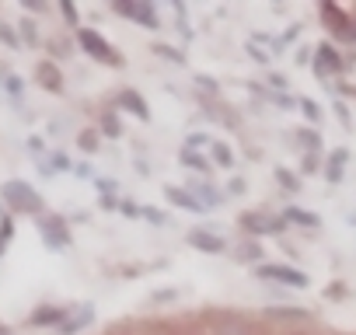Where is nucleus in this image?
I'll return each mask as SVG.
<instances>
[{
  "mask_svg": "<svg viewBox=\"0 0 356 335\" xmlns=\"http://www.w3.org/2000/svg\"><path fill=\"white\" fill-rule=\"evenodd\" d=\"M0 196H4V203L18 213H42V196L29 182H8L0 189Z\"/></svg>",
  "mask_w": 356,
  "mask_h": 335,
  "instance_id": "nucleus-1",
  "label": "nucleus"
},
{
  "mask_svg": "<svg viewBox=\"0 0 356 335\" xmlns=\"http://www.w3.org/2000/svg\"><path fill=\"white\" fill-rule=\"evenodd\" d=\"M77 42H81V49H88L98 63H112V67L122 63V56H119V53H115V49L95 32V28H81V32H77Z\"/></svg>",
  "mask_w": 356,
  "mask_h": 335,
  "instance_id": "nucleus-2",
  "label": "nucleus"
},
{
  "mask_svg": "<svg viewBox=\"0 0 356 335\" xmlns=\"http://www.w3.org/2000/svg\"><path fill=\"white\" fill-rule=\"evenodd\" d=\"M115 11L126 15V18H133V22H140L143 28H161L157 8L154 4H143V0H140V4H126V0H122V4H115Z\"/></svg>",
  "mask_w": 356,
  "mask_h": 335,
  "instance_id": "nucleus-3",
  "label": "nucleus"
},
{
  "mask_svg": "<svg viewBox=\"0 0 356 335\" xmlns=\"http://www.w3.org/2000/svg\"><path fill=\"white\" fill-rule=\"evenodd\" d=\"M259 276L276 279V283H286V286H307V276L297 272V269H290V265H262Z\"/></svg>",
  "mask_w": 356,
  "mask_h": 335,
  "instance_id": "nucleus-4",
  "label": "nucleus"
},
{
  "mask_svg": "<svg viewBox=\"0 0 356 335\" xmlns=\"http://www.w3.org/2000/svg\"><path fill=\"white\" fill-rule=\"evenodd\" d=\"M241 227L252 231V234H273V231L283 227V220L280 217H269V213H245L241 217Z\"/></svg>",
  "mask_w": 356,
  "mask_h": 335,
  "instance_id": "nucleus-5",
  "label": "nucleus"
},
{
  "mask_svg": "<svg viewBox=\"0 0 356 335\" xmlns=\"http://www.w3.org/2000/svg\"><path fill=\"white\" fill-rule=\"evenodd\" d=\"M42 238H46V245H49V248H56V252H63V248L70 245L67 224H63L60 217H53V220H42Z\"/></svg>",
  "mask_w": 356,
  "mask_h": 335,
  "instance_id": "nucleus-6",
  "label": "nucleus"
},
{
  "mask_svg": "<svg viewBox=\"0 0 356 335\" xmlns=\"http://www.w3.org/2000/svg\"><path fill=\"white\" fill-rule=\"evenodd\" d=\"M189 245L200 248V252H207V255H220L224 252V238H217L210 231H189Z\"/></svg>",
  "mask_w": 356,
  "mask_h": 335,
  "instance_id": "nucleus-7",
  "label": "nucleus"
},
{
  "mask_svg": "<svg viewBox=\"0 0 356 335\" xmlns=\"http://www.w3.org/2000/svg\"><path fill=\"white\" fill-rule=\"evenodd\" d=\"M35 77H39V84H42L46 91H63V77H60V70H56L49 60H42V63L35 67Z\"/></svg>",
  "mask_w": 356,
  "mask_h": 335,
  "instance_id": "nucleus-8",
  "label": "nucleus"
},
{
  "mask_svg": "<svg viewBox=\"0 0 356 335\" xmlns=\"http://www.w3.org/2000/svg\"><path fill=\"white\" fill-rule=\"evenodd\" d=\"M119 105H122L126 112L140 115V119H150V108H147L143 95H136V91H122V95H119Z\"/></svg>",
  "mask_w": 356,
  "mask_h": 335,
  "instance_id": "nucleus-9",
  "label": "nucleus"
},
{
  "mask_svg": "<svg viewBox=\"0 0 356 335\" xmlns=\"http://www.w3.org/2000/svg\"><path fill=\"white\" fill-rule=\"evenodd\" d=\"M164 196H168L175 206H182V210H203V206H200V203H196V199L182 189V186H164Z\"/></svg>",
  "mask_w": 356,
  "mask_h": 335,
  "instance_id": "nucleus-10",
  "label": "nucleus"
},
{
  "mask_svg": "<svg viewBox=\"0 0 356 335\" xmlns=\"http://www.w3.org/2000/svg\"><path fill=\"white\" fill-rule=\"evenodd\" d=\"M189 196H193V199H196L203 210H210V206L220 199V196L213 193V186H207V182H196V186H189Z\"/></svg>",
  "mask_w": 356,
  "mask_h": 335,
  "instance_id": "nucleus-11",
  "label": "nucleus"
},
{
  "mask_svg": "<svg viewBox=\"0 0 356 335\" xmlns=\"http://www.w3.org/2000/svg\"><path fill=\"white\" fill-rule=\"evenodd\" d=\"M91 321V307H84V311H74L70 318H63V325H60V332L63 335H70V332H77L81 325H88Z\"/></svg>",
  "mask_w": 356,
  "mask_h": 335,
  "instance_id": "nucleus-12",
  "label": "nucleus"
},
{
  "mask_svg": "<svg viewBox=\"0 0 356 335\" xmlns=\"http://www.w3.org/2000/svg\"><path fill=\"white\" fill-rule=\"evenodd\" d=\"M32 321H35V325H56V321L63 325V311H60V307H42V311L32 314Z\"/></svg>",
  "mask_w": 356,
  "mask_h": 335,
  "instance_id": "nucleus-13",
  "label": "nucleus"
},
{
  "mask_svg": "<svg viewBox=\"0 0 356 335\" xmlns=\"http://www.w3.org/2000/svg\"><path fill=\"white\" fill-rule=\"evenodd\" d=\"M213 157H217L220 168H231V164H234V154H231L227 143H213Z\"/></svg>",
  "mask_w": 356,
  "mask_h": 335,
  "instance_id": "nucleus-14",
  "label": "nucleus"
},
{
  "mask_svg": "<svg viewBox=\"0 0 356 335\" xmlns=\"http://www.w3.org/2000/svg\"><path fill=\"white\" fill-rule=\"evenodd\" d=\"M286 220L304 224V227H314V224H318V217H314V213H304V210H286Z\"/></svg>",
  "mask_w": 356,
  "mask_h": 335,
  "instance_id": "nucleus-15",
  "label": "nucleus"
},
{
  "mask_svg": "<svg viewBox=\"0 0 356 335\" xmlns=\"http://www.w3.org/2000/svg\"><path fill=\"white\" fill-rule=\"evenodd\" d=\"M182 164H186V168H200V172H207V161H203L196 150H189V147L182 150Z\"/></svg>",
  "mask_w": 356,
  "mask_h": 335,
  "instance_id": "nucleus-16",
  "label": "nucleus"
},
{
  "mask_svg": "<svg viewBox=\"0 0 356 335\" xmlns=\"http://www.w3.org/2000/svg\"><path fill=\"white\" fill-rule=\"evenodd\" d=\"M11 234H15V227H11V220L4 217V220H0V255H4V248H8Z\"/></svg>",
  "mask_w": 356,
  "mask_h": 335,
  "instance_id": "nucleus-17",
  "label": "nucleus"
},
{
  "mask_svg": "<svg viewBox=\"0 0 356 335\" xmlns=\"http://www.w3.org/2000/svg\"><path fill=\"white\" fill-rule=\"evenodd\" d=\"M325 18H332V22H328V25H335V28H339V32H342V28H346V22H342V15H339V11H335V8H332V4H325Z\"/></svg>",
  "mask_w": 356,
  "mask_h": 335,
  "instance_id": "nucleus-18",
  "label": "nucleus"
},
{
  "mask_svg": "<svg viewBox=\"0 0 356 335\" xmlns=\"http://www.w3.org/2000/svg\"><path fill=\"white\" fill-rule=\"evenodd\" d=\"M102 126H105V133H108V136H119V133H122V129H119V119H115L112 112L105 115V122H102Z\"/></svg>",
  "mask_w": 356,
  "mask_h": 335,
  "instance_id": "nucleus-19",
  "label": "nucleus"
},
{
  "mask_svg": "<svg viewBox=\"0 0 356 335\" xmlns=\"http://www.w3.org/2000/svg\"><path fill=\"white\" fill-rule=\"evenodd\" d=\"M321 67H339V56L328 46H321Z\"/></svg>",
  "mask_w": 356,
  "mask_h": 335,
  "instance_id": "nucleus-20",
  "label": "nucleus"
},
{
  "mask_svg": "<svg viewBox=\"0 0 356 335\" xmlns=\"http://www.w3.org/2000/svg\"><path fill=\"white\" fill-rule=\"evenodd\" d=\"M81 147H84V150H95V147H98V136H95V133H81Z\"/></svg>",
  "mask_w": 356,
  "mask_h": 335,
  "instance_id": "nucleus-21",
  "label": "nucleus"
},
{
  "mask_svg": "<svg viewBox=\"0 0 356 335\" xmlns=\"http://www.w3.org/2000/svg\"><path fill=\"white\" fill-rule=\"evenodd\" d=\"M0 39H4L11 49H18V39H15V32H11V28H4V25H0Z\"/></svg>",
  "mask_w": 356,
  "mask_h": 335,
  "instance_id": "nucleus-22",
  "label": "nucleus"
},
{
  "mask_svg": "<svg viewBox=\"0 0 356 335\" xmlns=\"http://www.w3.org/2000/svg\"><path fill=\"white\" fill-rule=\"evenodd\" d=\"M60 11H63V18H67L70 25H77V11H74V4H60Z\"/></svg>",
  "mask_w": 356,
  "mask_h": 335,
  "instance_id": "nucleus-23",
  "label": "nucleus"
},
{
  "mask_svg": "<svg viewBox=\"0 0 356 335\" xmlns=\"http://www.w3.org/2000/svg\"><path fill=\"white\" fill-rule=\"evenodd\" d=\"M276 179H280L286 189H297V179H293V175H286V172H276Z\"/></svg>",
  "mask_w": 356,
  "mask_h": 335,
  "instance_id": "nucleus-24",
  "label": "nucleus"
},
{
  "mask_svg": "<svg viewBox=\"0 0 356 335\" xmlns=\"http://www.w3.org/2000/svg\"><path fill=\"white\" fill-rule=\"evenodd\" d=\"M22 32H25L29 42H35V28H32V22H22Z\"/></svg>",
  "mask_w": 356,
  "mask_h": 335,
  "instance_id": "nucleus-25",
  "label": "nucleus"
},
{
  "mask_svg": "<svg viewBox=\"0 0 356 335\" xmlns=\"http://www.w3.org/2000/svg\"><path fill=\"white\" fill-rule=\"evenodd\" d=\"M241 259H259V245H248V248H241Z\"/></svg>",
  "mask_w": 356,
  "mask_h": 335,
  "instance_id": "nucleus-26",
  "label": "nucleus"
},
{
  "mask_svg": "<svg viewBox=\"0 0 356 335\" xmlns=\"http://www.w3.org/2000/svg\"><path fill=\"white\" fill-rule=\"evenodd\" d=\"M171 297H175V290H157V293H154L157 304H164V300H171Z\"/></svg>",
  "mask_w": 356,
  "mask_h": 335,
  "instance_id": "nucleus-27",
  "label": "nucleus"
},
{
  "mask_svg": "<svg viewBox=\"0 0 356 335\" xmlns=\"http://www.w3.org/2000/svg\"><path fill=\"white\" fill-rule=\"evenodd\" d=\"M304 105V112H307V119H318V108H314V101H300Z\"/></svg>",
  "mask_w": 356,
  "mask_h": 335,
  "instance_id": "nucleus-28",
  "label": "nucleus"
},
{
  "mask_svg": "<svg viewBox=\"0 0 356 335\" xmlns=\"http://www.w3.org/2000/svg\"><path fill=\"white\" fill-rule=\"evenodd\" d=\"M143 213H147V217H150V220H154V224H164V217H161V213H157V210H143Z\"/></svg>",
  "mask_w": 356,
  "mask_h": 335,
  "instance_id": "nucleus-29",
  "label": "nucleus"
}]
</instances>
